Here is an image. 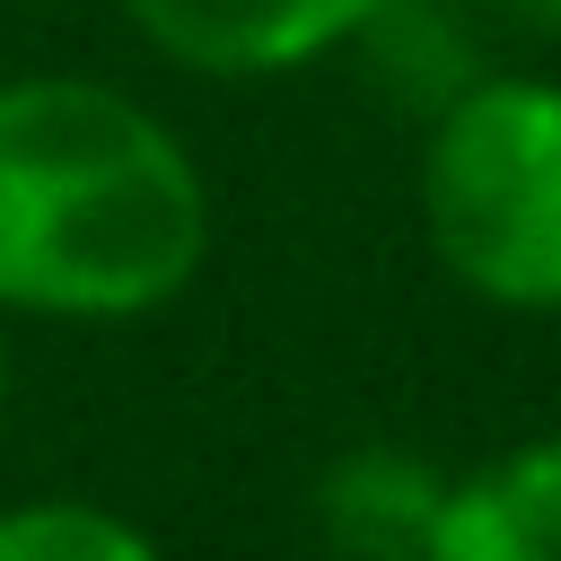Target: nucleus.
Listing matches in <instances>:
<instances>
[{
  "instance_id": "1",
  "label": "nucleus",
  "mask_w": 561,
  "mask_h": 561,
  "mask_svg": "<svg viewBox=\"0 0 561 561\" xmlns=\"http://www.w3.org/2000/svg\"><path fill=\"white\" fill-rule=\"evenodd\" d=\"M219 245L202 149L105 70H0V316L140 324L167 316Z\"/></svg>"
},
{
  "instance_id": "2",
  "label": "nucleus",
  "mask_w": 561,
  "mask_h": 561,
  "mask_svg": "<svg viewBox=\"0 0 561 561\" xmlns=\"http://www.w3.org/2000/svg\"><path fill=\"white\" fill-rule=\"evenodd\" d=\"M430 263L491 316H561V70L491 61L412 149Z\"/></svg>"
},
{
  "instance_id": "3",
  "label": "nucleus",
  "mask_w": 561,
  "mask_h": 561,
  "mask_svg": "<svg viewBox=\"0 0 561 561\" xmlns=\"http://www.w3.org/2000/svg\"><path fill=\"white\" fill-rule=\"evenodd\" d=\"M149 61L210 88H272L351 53L386 0H114Z\"/></svg>"
},
{
  "instance_id": "4",
  "label": "nucleus",
  "mask_w": 561,
  "mask_h": 561,
  "mask_svg": "<svg viewBox=\"0 0 561 561\" xmlns=\"http://www.w3.org/2000/svg\"><path fill=\"white\" fill-rule=\"evenodd\" d=\"M421 561H561V430L456 465Z\"/></svg>"
},
{
  "instance_id": "5",
  "label": "nucleus",
  "mask_w": 561,
  "mask_h": 561,
  "mask_svg": "<svg viewBox=\"0 0 561 561\" xmlns=\"http://www.w3.org/2000/svg\"><path fill=\"white\" fill-rule=\"evenodd\" d=\"M438 500H447V465H430L403 438H359V447L324 456L307 517L333 561H421Z\"/></svg>"
},
{
  "instance_id": "6",
  "label": "nucleus",
  "mask_w": 561,
  "mask_h": 561,
  "mask_svg": "<svg viewBox=\"0 0 561 561\" xmlns=\"http://www.w3.org/2000/svg\"><path fill=\"white\" fill-rule=\"evenodd\" d=\"M0 561H167L158 535L105 500L79 491H35L0 508Z\"/></svg>"
},
{
  "instance_id": "7",
  "label": "nucleus",
  "mask_w": 561,
  "mask_h": 561,
  "mask_svg": "<svg viewBox=\"0 0 561 561\" xmlns=\"http://www.w3.org/2000/svg\"><path fill=\"white\" fill-rule=\"evenodd\" d=\"M491 26H517V35H561V0H473Z\"/></svg>"
},
{
  "instance_id": "8",
  "label": "nucleus",
  "mask_w": 561,
  "mask_h": 561,
  "mask_svg": "<svg viewBox=\"0 0 561 561\" xmlns=\"http://www.w3.org/2000/svg\"><path fill=\"white\" fill-rule=\"evenodd\" d=\"M0 403H9V316H0Z\"/></svg>"
}]
</instances>
